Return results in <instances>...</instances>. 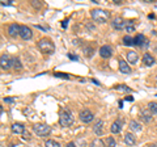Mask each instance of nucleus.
<instances>
[{
    "label": "nucleus",
    "instance_id": "a878e982",
    "mask_svg": "<svg viewBox=\"0 0 157 147\" xmlns=\"http://www.w3.org/2000/svg\"><path fill=\"white\" fill-rule=\"evenodd\" d=\"M45 146H46V147H60V145H59L56 141H54V139L46 141V142H45Z\"/></svg>",
    "mask_w": 157,
    "mask_h": 147
},
{
    "label": "nucleus",
    "instance_id": "9b49d317",
    "mask_svg": "<svg viewBox=\"0 0 157 147\" xmlns=\"http://www.w3.org/2000/svg\"><path fill=\"white\" fill-rule=\"evenodd\" d=\"M121 130H122V124H121V121L119 120H117V121H114L111 124V126H110V131L113 134H118V133H121Z\"/></svg>",
    "mask_w": 157,
    "mask_h": 147
},
{
    "label": "nucleus",
    "instance_id": "bb28decb",
    "mask_svg": "<svg viewBox=\"0 0 157 147\" xmlns=\"http://www.w3.org/2000/svg\"><path fill=\"white\" fill-rule=\"evenodd\" d=\"M106 145H107V147H115L117 142H115V139L113 138V137H107L106 138Z\"/></svg>",
    "mask_w": 157,
    "mask_h": 147
},
{
    "label": "nucleus",
    "instance_id": "f257e3e1",
    "mask_svg": "<svg viewBox=\"0 0 157 147\" xmlns=\"http://www.w3.org/2000/svg\"><path fill=\"white\" fill-rule=\"evenodd\" d=\"M59 124L63 127H70L73 124V114L71 110L68 109H62L60 114H59Z\"/></svg>",
    "mask_w": 157,
    "mask_h": 147
},
{
    "label": "nucleus",
    "instance_id": "7ed1b4c3",
    "mask_svg": "<svg viewBox=\"0 0 157 147\" xmlns=\"http://www.w3.org/2000/svg\"><path fill=\"white\" fill-rule=\"evenodd\" d=\"M90 16L96 22L104 24V22H106L107 20H109L110 14H109V12L104 11V9H93V11L90 12Z\"/></svg>",
    "mask_w": 157,
    "mask_h": 147
},
{
    "label": "nucleus",
    "instance_id": "37998d69",
    "mask_svg": "<svg viewBox=\"0 0 157 147\" xmlns=\"http://www.w3.org/2000/svg\"><path fill=\"white\" fill-rule=\"evenodd\" d=\"M149 147H157V145H152V146H149Z\"/></svg>",
    "mask_w": 157,
    "mask_h": 147
},
{
    "label": "nucleus",
    "instance_id": "a19ab883",
    "mask_svg": "<svg viewBox=\"0 0 157 147\" xmlns=\"http://www.w3.org/2000/svg\"><path fill=\"white\" fill-rule=\"evenodd\" d=\"M114 3H115V4H122L121 0H114Z\"/></svg>",
    "mask_w": 157,
    "mask_h": 147
},
{
    "label": "nucleus",
    "instance_id": "cd10ccee",
    "mask_svg": "<svg viewBox=\"0 0 157 147\" xmlns=\"http://www.w3.org/2000/svg\"><path fill=\"white\" fill-rule=\"evenodd\" d=\"M115 89H117V91H123V92H131V88L127 87V85H123V84L115 85Z\"/></svg>",
    "mask_w": 157,
    "mask_h": 147
},
{
    "label": "nucleus",
    "instance_id": "c85d7f7f",
    "mask_svg": "<svg viewBox=\"0 0 157 147\" xmlns=\"http://www.w3.org/2000/svg\"><path fill=\"white\" fill-rule=\"evenodd\" d=\"M13 67L16 68V70H21L22 68V65H21V62H20L18 58H13Z\"/></svg>",
    "mask_w": 157,
    "mask_h": 147
},
{
    "label": "nucleus",
    "instance_id": "393cba45",
    "mask_svg": "<svg viewBox=\"0 0 157 147\" xmlns=\"http://www.w3.org/2000/svg\"><path fill=\"white\" fill-rule=\"evenodd\" d=\"M126 30H127V33H132V32H135L134 21H126Z\"/></svg>",
    "mask_w": 157,
    "mask_h": 147
},
{
    "label": "nucleus",
    "instance_id": "6e6552de",
    "mask_svg": "<svg viewBox=\"0 0 157 147\" xmlns=\"http://www.w3.org/2000/svg\"><path fill=\"white\" fill-rule=\"evenodd\" d=\"M134 41H135V45L136 46H140V47H148V40L145 38V36H143V34H137V36L134 38Z\"/></svg>",
    "mask_w": 157,
    "mask_h": 147
},
{
    "label": "nucleus",
    "instance_id": "b1692460",
    "mask_svg": "<svg viewBox=\"0 0 157 147\" xmlns=\"http://www.w3.org/2000/svg\"><path fill=\"white\" fill-rule=\"evenodd\" d=\"M148 110L153 116H156L157 114V102H149L148 104Z\"/></svg>",
    "mask_w": 157,
    "mask_h": 147
},
{
    "label": "nucleus",
    "instance_id": "c756f323",
    "mask_svg": "<svg viewBox=\"0 0 157 147\" xmlns=\"http://www.w3.org/2000/svg\"><path fill=\"white\" fill-rule=\"evenodd\" d=\"M55 76L56 77H62V79H70V75L68 74H63V72H55Z\"/></svg>",
    "mask_w": 157,
    "mask_h": 147
},
{
    "label": "nucleus",
    "instance_id": "2f4dec72",
    "mask_svg": "<svg viewBox=\"0 0 157 147\" xmlns=\"http://www.w3.org/2000/svg\"><path fill=\"white\" fill-rule=\"evenodd\" d=\"M68 58H70V59L71 61H78V57L77 55H75V54H68Z\"/></svg>",
    "mask_w": 157,
    "mask_h": 147
},
{
    "label": "nucleus",
    "instance_id": "2eb2a0df",
    "mask_svg": "<svg viewBox=\"0 0 157 147\" xmlns=\"http://www.w3.org/2000/svg\"><path fill=\"white\" fill-rule=\"evenodd\" d=\"M119 71L122 74H131V67L128 66V63L124 61H119Z\"/></svg>",
    "mask_w": 157,
    "mask_h": 147
},
{
    "label": "nucleus",
    "instance_id": "1a4fd4ad",
    "mask_svg": "<svg viewBox=\"0 0 157 147\" xmlns=\"http://www.w3.org/2000/svg\"><path fill=\"white\" fill-rule=\"evenodd\" d=\"M111 26L115 30H122L123 28H126V21H123V18H121V17H115L111 22Z\"/></svg>",
    "mask_w": 157,
    "mask_h": 147
},
{
    "label": "nucleus",
    "instance_id": "e433bc0d",
    "mask_svg": "<svg viewBox=\"0 0 157 147\" xmlns=\"http://www.w3.org/2000/svg\"><path fill=\"white\" fill-rule=\"evenodd\" d=\"M66 147H76V145L73 143V142H70V143H67V146Z\"/></svg>",
    "mask_w": 157,
    "mask_h": 147
},
{
    "label": "nucleus",
    "instance_id": "39448f33",
    "mask_svg": "<svg viewBox=\"0 0 157 147\" xmlns=\"http://www.w3.org/2000/svg\"><path fill=\"white\" fill-rule=\"evenodd\" d=\"M0 65L3 70H9L11 67H13V58H11L8 54H3L0 57Z\"/></svg>",
    "mask_w": 157,
    "mask_h": 147
},
{
    "label": "nucleus",
    "instance_id": "f03ea898",
    "mask_svg": "<svg viewBox=\"0 0 157 147\" xmlns=\"http://www.w3.org/2000/svg\"><path fill=\"white\" fill-rule=\"evenodd\" d=\"M38 49L43 54H52L55 51V45H54L52 41L48 40V38H42V40L38 41Z\"/></svg>",
    "mask_w": 157,
    "mask_h": 147
},
{
    "label": "nucleus",
    "instance_id": "ddd939ff",
    "mask_svg": "<svg viewBox=\"0 0 157 147\" xmlns=\"http://www.w3.org/2000/svg\"><path fill=\"white\" fill-rule=\"evenodd\" d=\"M127 55V62L131 63V65H134V63L137 62V59H139V55H137L136 51H128L126 54Z\"/></svg>",
    "mask_w": 157,
    "mask_h": 147
},
{
    "label": "nucleus",
    "instance_id": "6ab92c4d",
    "mask_svg": "<svg viewBox=\"0 0 157 147\" xmlns=\"http://www.w3.org/2000/svg\"><path fill=\"white\" fill-rule=\"evenodd\" d=\"M102 126H104V122H102V121H97L96 125L93 126V130H94V133L97 135H101L102 133H104V130H102Z\"/></svg>",
    "mask_w": 157,
    "mask_h": 147
},
{
    "label": "nucleus",
    "instance_id": "f8f14e48",
    "mask_svg": "<svg viewBox=\"0 0 157 147\" xmlns=\"http://www.w3.org/2000/svg\"><path fill=\"white\" fill-rule=\"evenodd\" d=\"M100 55L102 57V58H110L111 57V47L110 46H107V45H105V46H102L101 49H100Z\"/></svg>",
    "mask_w": 157,
    "mask_h": 147
},
{
    "label": "nucleus",
    "instance_id": "ea45409f",
    "mask_svg": "<svg viewBox=\"0 0 157 147\" xmlns=\"http://www.w3.org/2000/svg\"><path fill=\"white\" fill-rule=\"evenodd\" d=\"M119 108H121V109L123 108V101H119Z\"/></svg>",
    "mask_w": 157,
    "mask_h": 147
},
{
    "label": "nucleus",
    "instance_id": "aec40b11",
    "mask_svg": "<svg viewBox=\"0 0 157 147\" xmlns=\"http://www.w3.org/2000/svg\"><path fill=\"white\" fill-rule=\"evenodd\" d=\"M123 45L124 46H134L135 45L134 38H132L131 36H124L123 37Z\"/></svg>",
    "mask_w": 157,
    "mask_h": 147
},
{
    "label": "nucleus",
    "instance_id": "f3484780",
    "mask_svg": "<svg viewBox=\"0 0 157 147\" xmlns=\"http://www.w3.org/2000/svg\"><path fill=\"white\" fill-rule=\"evenodd\" d=\"M12 131L14 134H24L25 133V127L22 124H13L12 125Z\"/></svg>",
    "mask_w": 157,
    "mask_h": 147
},
{
    "label": "nucleus",
    "instance_id": "7c9ffc66",
    "mask_svg": "<svg viewBox=\"0 0 157 147\" xmlns=\"http://www.w3.org/2000/svg\"><path fill=\"white\" fill-rule=\"evenodd\" d=\"M4 101H6L7 104H11V102L16 101V99H14V97H6V99H4Z\"/></svg>",
    "mask_w": 157,
    "mask_h": 147
},
{
    "label": "nucleus",
    "instance_id": "4468645a",
    "mask_svg": "<svg viewBox=\"0 0 157 147\" xmlns=\"http://www.w3.org/2000/svg\"><path fill=\"white\" fill-rule=\"evenodd\" d=\"M143 63L145 66H153L155 65V58L152 57V54L145 53L143 55Z\"/></svg>",
    "mask_w": 157,
    "mask_h": 147
},
{
    "label": "nucleus",
    "instance_id": "20e7f679",
    "mask_svg": "<svg viewBox=\"0 0 157 147\" xmlns=\"http://www.w3.org/2000/svg\"><path fill=\"white\" fill-rule=\"evenodd\" d=\"M33 131L39 137H46L51 133V127L46 124H36L33 125Z\"/></svg>",
    "mask_w": 157,
    "mask_h": 147
},
{
    "label": "nucleus",
    "instance_id": "a18cd8bd",
    "mask_svg": "<svg viewBox=\"0 0 157 147\" xmlns=\"http://www.w3.org/2000/svg\"><path fill=\"white\" fill-rule=\"evenodd\" d=\"M156 96H157V95H156Z\"/></svg>",
    "mask_w": 157,
    "mask_h": 147
},
{
    "label": "nucleus",
    "instance_id": "5701e85b",
    "mask_svg": "<svg viewBox=\"0 0 157 147\" xmlns=\"http://www.w3.org/2000/svg\"><path fill=\"white\" fill-rule=\"evenodd\" d=\"M82 51H84L86 58H90L93 55V51H94V49H93V46H90V47L89 46H84V47H82Z\"/></svg>",
    "mask_w": 157,
    "mask_h": 147
},
{
    "label": "nucleus",
    "instance_id": "c03bdc74",
    "mask_svg": "<svg viewBox=\"0 0 157 147\" xmlns=\"http://www.w3.org/2000/svg\"><path fill=\"white\" fill-rule=\"evenodd\" d=\"M156 83H157V77H156Z\"/></svg>",
    "mask_w": 157,
    "mask_h": 147
},
{
    "label": "nucleus",
    "instance_id": "423d86ee",
    "mask_svg": "<svg viewBox=\"0 0 157 147\" xmlns=\"http://www.w3.org/2000/svg\"><path fill=\"white\" fill-rule=\"evenodd\" d=\"M78 118H80L81 122H84V124H89V122L93 121L94 116H93L92 112H89V109H84L78 113Z\"/></svg>",
    "mask_w": 157,
    "mask_h": 147
},
{
    "label": "nucleus",
    "instance_id": "9d476101",
    "mask_svg": "<svg viewBox=\"0 0 157 147\" xmlns=\"http://www.w3.org/2000/svg\"><path fill=\"white\" fill-rule=\"evenodd\" d=\"M20 26H21V25H17V24H11V25L8 26V34L11 37L20 36Z\"/></svg>",
    "mask_w": 157,
    "mask_h": 147
},
{
    "label": "nucleus",
    "instance_id": "58836bf2",
    "mask_svg": "<svg viewBox=\"0 0 157 147\" xmlns=\"http://www.w3.org/2000/svg\"><path fill=\"white\" fill-rule=\"evenodd\" d=\"M126 100H127V101H134V97H132V96H127Z\"/></svg>",
    "mask_w": 157,
    "mask_h": 147
},
{
    "label": "nucleus",
    "instance_id": "0eeeda50",
    "mask_svg": "<svg viewBox=\"0 0 157 147\" xmlns=\"http://www.w3.org/2000/svg\"><path fill=\"white\" fill-rule=\"evenodd\" d=\"M20 37L22 38V40H30V38L33 37V32L32 29L29 26H25V25H21L20 26Z\"/></svg>",
    "mask_w": 157,
    "mask_h": 147
},
{
    "label": "nucleus",
    "instance_id": "412c9836",
    "mask_svg": "<svg viewBox=\"0 0 157 147\" xmlns=\"http://www.w3.org/2000/svg\"><path fill=\"white\" fill-rule=\"evenodd\" d=\"M130 127H131L132 131H140L141 130V125L137 121H134V120L130 122Z\"/></svg>",
    "mask_w": 157,
    "mask_h": 147
},
{
    "label": "nucleus",
    "instance_id": "4c0bfd02",
    "mask_svg": "<svg viewBox=\"0 0 157 147\" xmlns=\"http://www.w3.org/2000/svg\"><path fill=\"white\" fill-rule=\"evenodd\" d=\"M33 6L36 7V8H39V7H41V3H36V2H33Z\"/></svg>",
    "mask_w": 157,
    "mask_h": 147
},
{
    "label": "nucleus",
    "instance_id": "4be33fe9",
    "mask_svg": "<svg viewBox=\"0 0 157 147\" xmlns=\"http://www.w3.org/2000/svg\"><path fill=\"white\" fill-rule=\"evenodd\" d=\"M89 147H105V143H104V141H101L100 138H96L92 141Z\"/></svg>",
    "mask_w": 157,
    "mask_h": 147
},
{
    "label": "nucleus",
    "instance_id": "473e14b6",
    "mask_svg": "<svg viewBox=\"0 0 157 147\" xmlns=\"http://www.w3.org/2000/svg\"><path fill=\"white\" fill-rule=\"evenodd\" d=\"M12 0H8V2H2V6H12Z\"/></svg>",
    "mask_w": 157,
    "mask_h": 147
},
{
    "label": "nucleus",
    "instance_id": "79ce46f5",
    "mask_svg": "<svg viewBox=\"0 0 157 147\" xmlns=\"http://www.w3.org/2000/svg\"><path fill=\"white\" fill-rule=\"evenodd\" d=\"M92 81H93V83H94V84H97V85H100V83H98V81H97V80H94V79H93V80H92Z\"/></svg>",
    "mask_w": 157,
    "mask_h": 147
},
{
    "label": "nucleus",
    "instance_id": "c9c22d12",
    "mask_svg": "<svg viewBox=\"0 0 157 147\" xmlns=\"http://www.w3.org/2000/svg\"><path fill=\"white\" fill-rule=\"evenodd\" d=\"M67 22H68V20H63V22H62V26L64 28V29L67 28Z\"/></svg>",
    "mask_w": 157,
    "mask_h": 147
},
{
    "label": "nucleus",
    "instance_id": "f704fd0d",
    "mask_svg": "<svg viewBox=\"0 0 157 147\" xmlns=\"http://www.w3.org/2000/svg\"><path fill=\"white\" fill-rule=\"evenodd\" d=\"M37 28H38V29H41V30H45V32H46V30H48V28H45V26H41V25H37Z\"/></svg>",
    "mask_w": 157,
    "mask_h": 147
},
{
    "label": "nucleus",
    "instance_id": "a211bd4d",
    "mask_svg": "<svg viewBox=\"0 0 157 147\" xmlns=\"http://www.w3.org/2000/svg\"><path fill=\"white\" fill-rule=\"evenodd\" d=\"M124 142H126V145H128V146H134V145L136 143L135 135L131 134V133H127V134L124 135Z\"/></svg>",
    "mask_w": 157,
    "mask_h": 147
},
{
    "label": "nucleus",
    "instance_id": "72a5a7b5",
    "mask_svg": "<svg viewBox=\"0 0 157 147\" xmlns=\"http://www.w3.org/2000/svg\"><path fill=\"white\" fill-rule=\"evenodd\" d=\"M22 135H24V139H25V141H26V139H28V141L30 139V135H29V133H28V131H26V133H24Z\"/></svg>",
    "mask_w": 157,
    "mask_h": 147
},
{
    "label": "nucleus",
    "instance_id": "dca6fc26",
    "mask_svg": "<svg viewBox=\"0 0 157 147\" xmlns=\"http://www.w3.org/2000/svg\"><path fill=\"white\" fill-rule=\"evenodd\" d=\"M152 116H153V114H152L149 110H145L144 109V110L140 112V117H141V120H143L145 124H149V122L152 121Z\"/></svg>",
    "mask_w": 157,
    "mask_h": 147
}]
</instances>
